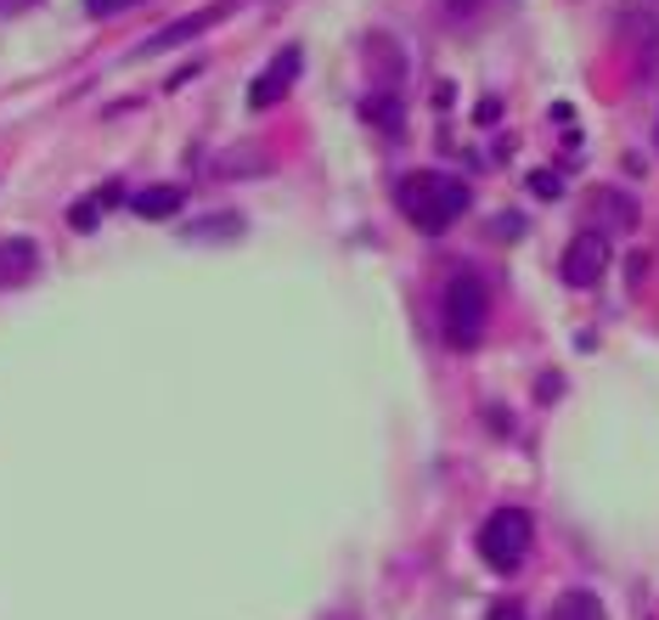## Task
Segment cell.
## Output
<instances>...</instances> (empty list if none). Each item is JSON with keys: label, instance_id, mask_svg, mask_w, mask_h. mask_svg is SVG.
<instances>
[{"label": "cell", "instance_id": "9a60e30c", "mask_svg": "<svg viewBox=\"0 0 659 620\" xmlns=\"http://www.w3.org/2000/svg\"><path fill=\"white\" fill-rule=\"evenodd\" d=\"M530 186L541 192V198H558V175H530Z\"/></svg>", "mask_w": 659, "mask_h": 620}, {"label": "cell", "instance_id": "8fae6325", "mask_svg": "<svg viewBox=\"0 0 659 620\" xmlns=\"http://www.w3.org/2000/svg\"><path fill=\"white\" fill-rule=\"evenodd\" d=\"M96 220H102V204H96V192L69 209V226H74V232H96Z\"/></svg>", "mask_w": 659, "mask_h": 620}, {"label": "cell", "instance_id": "8992f818", "mask_svg": "<svg viewBox=\"0 0 659 620\" xmlns=\"http://www.w3.org/2000/svg\"><path fill=\"white\" fill-rule=\"evenodd\" d=\"M603 271H609V238L581 232V238L564 248V282H570V288H591Z\"/></svg>", "mask_w": 659, "mask_h": 620}, {"label": "cell", "instance_id": "277c9868", "mask_svg": "<svg viewBox=\"0 0 659 620\" xmlns=\"http://www.w3.org/2000/svg\"><path fill=\"white\" fill-rule=\"evenodd\" d=\"M237 7H243V0H215V7H204V12H186L181 23H170V28H158V35H147V40L136 46V57H158V51H170V46H186V40L204 35V28L225 23Z\"/></svg>", "mask_w": 659, "mask_h": 620}, {"label": "cell", "instance_id": "ba28073f", "mask_svg": "<svg viewBox=\"0 0 659 620\" xmlns=\"http://www.w3.org/2000/svg\"><path fill=\"white\" fill-rule=\"evenodd\" d=\"M181 204H186V186H147V192L130 198V209H136L142 220H170Z\"/></svg>", "mask_w": 659, "mask_h": 620}, {"label": "cell", "instance_id": "3957f363", "mask_svg": "<svg viewBox=\"0 0 659 620\" xmlns=\"http://www.w3.org/2000/svg\"><path fill=\"white\" fill-rule=\"evenodd\" d=\"M524 547H530V513H524V508H497L479 525V559L490 570H502V575L518 570Z\"/></svg>", "mask_w": 659, "mask_h": 620}, {"label": "cell", "instance_id": "2e32d148", "mask_svg": "<svg viewBox=\"0 0 659 620\" xmlns=\"http://www.w3.org/2000/svg\"><path fill=\"white\" fill-rule=\"evenodd\" d=\"M497 113H502V102H497V96H485V102H479V124H497Z\"/></svg>", "mask_w": 659, "mask_h": 620}, {"label": "cell", "instance_id": "5bb4252c", "mask_svg": "<svg viewBox=\"0 0 659 620\" xmlns=\"http://www.w3.org/2000/svg\"><path fill=\"white\" fill-rule=\"evenodd\" d=\"M558 389H564V378H558V373H541V384H536V401H558Z\"/></svg>", "mask_w": 659, "mask_h": 620}, {"label": "cell", "instance_id": "4fadbf2b", "mask_svg": "<svg viewBox=\"0 0 659 620\" xmlns=\"http://www.w3.org/2000/svg\"><path fill=\"white\" fill-rule=\"evenodd\" d=\"M124 7H136V0H85L90 17H113V12H124Z\"/></svg>", "mask_w": 659, "mask_h": 620}, {"label": "cell", "instance_id": "52a82bcc", "mask_svg": "<svg viewBox=\"0 0 659 620\" xmlns=\"http://www.w3.org/2000/svg\"><path fill=\"white\" fill-rule=\"evenodd\" d=\"M40 271V248L28 243V238H7L0 243V288H17Z\"/></svg>", "mask_w": 659, "mask_h": 620}, {"label": "cell", "instance_id": "30bf717a", "mask_svg": "<svg viewBox=\"0 0 659 620\" xmlns=\"http://www.w3.org/2000/svg\"><path fill=\"white\" fill-rule=\"evenodd\" d=\"M361 113H367L373 124H383L389 136H401V102H394V96H367V102H361Z\"/></svg>", "mask_w": 659, "mask_h": 620}, {"label": "cell", "instance_id": "7a4b0ae2", "mask_svg": "<svg viewBox=\"0 0 659 620\" xmlns=\"http://www.w3.org/2000/svg\"><path fill=\"white\" fill-rule=\"evenodd\" d=\"M485 282L474 271H456L446 282V300H440V328H446V344L451 350H479V333H485Z\"/></svg>", "mask_w": 659, "mask_h": 620}, {"label": "cell", "instance_id": "e0dca14e", "mask_svg": "<svg viewBox=\"0 0 659 620\" xmlns=\"http://www.w3.org/2000/svg\"><path fill=\"white\" fill-rule=\"evenodd\" d=\"M490 620H524V609L518 604H497V609H490Z\"/></svg>", "mask_w": 659, "mask_h": 620}, {"label": "cell", "instance_id": "9c48e42d", "mask_svg": "<svg viewBox=\"0 0 659 620\" xmlns=\"http://www.w3.org/2000/svg\"><path fill=\"white\" fill-rule=\"evenodd\" d=\"M552 620H603V604H598V593H564Z\"/></svg>", "mask_w": 659, "mask_h": 620}, {"label": "cell", "instance_id": "6da1fadb", "mask_svg": "<svg viewBox=\"0 0 659 620\" xmlns=\"http://www.w3.org/2000/svg\"><path fill=\"white\" fill-rule=\"evenodd\" d=\"M394 204H401V215L417 226V232H446V226L463 220L468 186L456 175H440V170H417V175H406L401 186H394Z\"/></svg>", "mask_w": 659, "mask_h": 620}, {"label": "cell", "instance_id": "ac0fdd59", "mask_svg": "<svg viewBox=\"0 0 659 620\" xmlns=\"http://www.w3.org/2000/svg\"><path fill=\"white\" fill-rule=\"evenodd\" d=\"M28 7H40V0H0V12H28Z\"/></svg>", "mask_w": 659, "mask_h": 620}, {"label": "cell", "instance_id": "7c38bea8", "mask_svg": "<svg viewBox=\"0 0 659 620\" xmlns=\"http://www.w3.org/2000/svg\"><path fill=\"white\" fill-rule=\"evenodd\" d=\"M243 226L237 220H204V226H192V238H237Z\"/></svg>", "mask_w": 659, "mask_h": 620}, {"label": "cell", "instance_id": "5b68a950", "mask_svg": "<svg viewBox=\"0 0 659 620\" xmlns=\"http://www.w3.org/2000/svg\"><path fill=\"white\" fill-rule=\"evenodd\" d=\"M300 69H305V51H300V46H282V51L266 62V74H259V80L248 85V108H254V113L277 108L282 96L293 90V80H300Z\"/></svg>", "mask_w": 659, "mask_h": 620}]
</instances>
